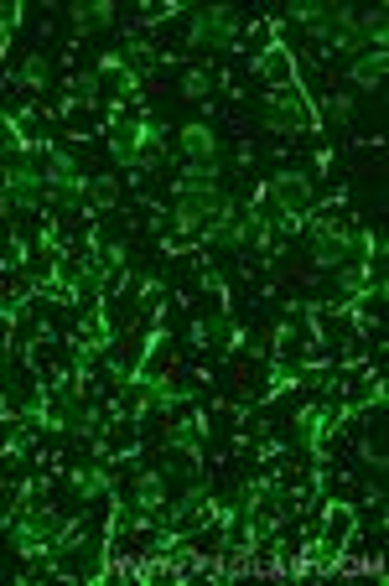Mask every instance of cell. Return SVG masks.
<instances>
[{
  "instance_id": "1",
  "label": "cell",
  "mask_w": 389,
  "mask_h": 586,
  "mask_svg": "<svg viewBox=\"0 0 389 586\" xmlns=\"http://www.w3.org/2000/svg\"><path fill=\"white\" fill-rule=\"evenodd\" d=\"M255 120L259 130H270V135H323V110H317V99L307 89H291V83H265V94L255 104Z\"/></svg>"
},
{
  "instance_id": "2",
  "label": "cell",
  "mask_w": 389,
  "mask_h": 586,
  "mask_svg": "<svg viewBox=\"0 0 389 586\" xmlns=\"http://www.w3.org/2000/svg\"><path fill=\"white\" fill-rule=\"evenodd\" d=\"M68 514H58V508L48 504H27L17 508L11 519H6V539H11V550H17V560H27V566H42L52 550V539H58V529H63Z\"/></svg>"
},
{
  "instance_id": "3",
  "label": "cell",
  "mask_w": 389,
  "mask_h": 586,
  "mask_svg": "<svg viewBox=\"0 0 389 586\" xmlns=\"http://www.w3.org/2000/svg\"><path fill=\"white\" fill-rule=\"evenodd\" d=\"M307 244H311V265L317 270H338L348 260H358V223L342 213H307Z\"/></svg>"
},
{
  "instance_id": "4",
  "label": "cell",
  "mask_w": 389,
  "mask_h": 586,
  "mask_svg": "<svg viewBox=\"0 0 389 586\" xmlns=\"http://www.w3.org/2000/svg\"><path fill=\"white\" fill-rule=\"evenodd\" d=\"M338 411H332V400H307L301 411L291 415V436H286V446L291 452H301V457H311V467H327L332 462V436H338Z\"/></svg>"
},
{
  "instance_id": "5",
  "label": "cell",
  "mask_w": 389,
  "mask_h": 586,
  "mask_svg": "<svg viewBox=\"0 0 389 586\" xmlns=\"http://www.w3.org/2000/svg\"><path fill=\"white\" fill-rule=\"evenodd\" d=\"M244 37V17L239 6H224V0H208V6H187V48H218L234 52Z\"/></svg>"
},
{
  "instance_id": "6",
  "label": "cell",
  "mask_w": 389,
  "mask_h": 586,
  "mask_svg": "<svg viewBox=\"0 0 389 586\" xmlns=\"http://www.w3.org/2000/svg\"><path fill=\"white\" fill-rule=\"evenodd\" d=\"M104 130H110V135H104V141H110V156L120 161L125 172L135 166L141 151H162V156H166V145H172V141H166V125L156 120V114H146V110L130 114V120L110 114V125H104Z\"/></svg>"
},
{
  "instance_id": "7",
  "label": "cell",
  "mask_w": 389,
  "mask_h": 586,
  "mask_svg": "<svg viewBox=\"0 0 389 586\" xmlns=\"http://www.w3.org/2000/svg\"><path fill=\"white\" fill-rule=\"evenodd\" d=\"M162 452H177L187 462V477H203V467H208V415L187 411L182 421H166Z\"/></svg>"
},
{
  "instance_id": "8",
  "label": "cell",
  "mask_w": 389,
  "mask_h": 586,
  "mask_svg": "<svg viewBox=\"0 0 389 586\" xmlns=\"http://www.w3.org/2000/svg\"><path fill=\"white\" fill-rule=\"evenodd\" d=\"M265 203L270 213H296V219H307L311 208H317V176L301 172V166H286L265 182Z\"/></svg>"
},
{
  "instance_id": "9",
  "label": "cell",
  "mask_w": 389,
  "mask_h": 586,
  "mask_svg": "<svg viewBox=\"0 0 389 586\" xmlns=\"http://www.w3.org/2000/svg\"><path fill=\"white\" fill-rule=\"evenodd\" d=\"M172 151H177L187 166H213V161H224V141H218V130H213L208 120H187V125H177Z\"/></svg>"
},
{
  "instance_id": "10",
  "label": "cell",
  "mask_w": 389,
  "mask_h": 586,
  "mask_svg": "<svg viewBox=\"0 0 389 586\" xmlns=\"http://www.w3.org/2000/svg\"><path fill=\"white\" fill-rule=\"evenodd\" d=\"M68 493L79 498L83 508L89 504H99V498H110V493H120V477H114V467L110 462H79L73 473H68Z\"/></svg>"
},
{
  "instance_id": "11",
  "label": "cell",
  "mask_w": 389,
  "mask_h": 586,
  "mask_svg": "<svg viewBox=\"0 0 389 586\" xmlns=\"http://www.w3.org/2000/svg\"><path fill=\"white\" fill-rule=\"evenodd\" d=\"M94 73H99V83L110 89V99H114V104H125V99H135L141 89H146V79H141V73H130V68H125L120 48H104V52H99V58H94Z\"/></svg>"
},
{
  "instance_id": "12",
  "label": "cell",
  "mask_w": 389,
  "mask_h": 586,
  "mask_svg": "<svg viewBox=\"0 0 389 586\" xmlns=\"http://www.w3.org/2000/svg\"><path fill=\"white\" fill-rule=\"evenodd\" d=\"M166 483H172V477L162 473V467H141V473L130 477V504L141 508V514H156V519H162V508H166V498H172V488H166Z\"/></svg>"
},
{
  "instance_id": "13",
  "label": "cell",
  "mask_w": 389,
  "mask_h": 586,
  "mask_svg": "<svg viewBox=\"0 0 389 586\" xmlns=\"http://www.w3.org/2000/svg\"><path fill=\"white\" fill-rule=\"evenodd\" d=\"M280 21L301 27V32H307L311 42H327V37H332V0H291Z\"/></svg>"
},
{
  "instance_id": "14",
  "label": "cell",
  "mask_w": 389,
  "mask_h": 586,
  "mask_svg": "<svg viewBox=\"0 0 389 586\" xmlns=\"http://www.w3.org/2000/svg\"><path fill=\"white\" fill-rule=\"evenodd\" d=\"M17 89H27L32 99H42V94H52V89H58V68H52V52L32 48L27 58H21V63H17Z\"/></svg>"
},
{
  "instance_id": "15",
  "label": "cell",
  "mask_w": 389,
  "mask_h": 586,
  "mask_svg": "<svg viewBox=\"0 0 389 586\" xmlns=\"http://www.w3.org/2000/svg\"><path fill=\"white\" fill-rule=\"evenodd\" d=\"M68 21H73V32H79V37L114 32L120 6H114V0H79V6H68Z\"/></svg>"
},
{
  "instance_id": "16",
  "label": "cell",
  "mask_w": 389,
  "mask_h": 586,
  "mask_svg": "<svg viewBox=\"0 0 389 586\" xmlns=\"http://www.w3.org/2000/svg\"><path fill=\"white\" fill-rule=\"evenodd\" d=\"M385 73H389V52H358L342 63V79L354 83L358 94H379L385 89Z\"/></svg>"
},
{
  "instance_id": "17",
  "label": "cell",
  "mask_w": 389,
  "mask_h": 586,
  "mask_svg": "<svg viewBox=\"0 0 389 586\" xmlns=\"http://www.w3.org/2000/svg\"><path fill=\"white\" fill-rule=\"evenodd\" d=\"M265 358H270V368H265V390H259V400L255 405H276L280 395H286V390H296V384L307 380V368L301 364H291V358H286V353H265Z\"/></svg>"
},
{
  "instance_id": "18",
  "label": "cell",
  "mask_w": 389,
  "mask_h": 586,
  "mask_svg": "<svg viewBox=\"0 0 389 586\" xmlns=\"http://www.w3.org/2000/svg\"><path fill=\"white\" fill-rule=\"evenodd\" d=\"M218 188H224V182H218ZM208 198H172V244H182V239H187V244H193L197 239V229H203V219H208Z\"/></svg>"
},
{
  "instance_id": "19",
  "label": "cell",
  "mask_w": 389,
  "mask_h": 586,
  "mask_svg": "<svg viewBox=\"0 0 389 586\" xmlns=\"http://www.w3.org/2000/svg\"><path fill=\"white\" fill-rule=\"evenodd\" d=\"M120 58H125V68H130V73H141V79H151L156 68H166V52H156L146 37H125Z\"/></svg>"
},
{
  "instance_id": "20",
  "label": "cell",
  "mask_w": 389,
  "mask_h": 586,
  "mask_svg": "<svg viewBox=\"0 0 389 586\" xmlns=\"http://www.w3.org/2000/svg\"><path fill=\"white\" fill-rule=\"evenodd\" d=\"M120 203V176L114 172H89V208L94 213H110Z\"/></svg>"
},
{
  "instance_id": "21",
  "label": "cell",
  "mask_w": 389,
  "mask_h": 586,
  "mask_svg": "<svg viewBox=\"0 0 389 586\" xmlns=\"http://www.w3.org/2000/svg\"><path fill=\"white\" fill-rule=\"evenodd\" d=\"M27 21V0H0V63L11 58V37Z\"/></svg>"
},
{
  "instance_id": "22",
  "label": "cell",
  "mask_w": 389,
  "mask_h": 586,
  "mask_svg": "<svg viewBox=\"0 0 389 586\" xmlns=\"http://www.w3.org/2000/svg\"><path fill=\"white\" fill-rule=\"evenodd\" d=\"M187 17V0H151L146 11H135V27H166Z\"/></svg>"
},
{
  "instance_id": "23",
  "label": "cell",
  "mask_w": 389,
  "mask_h": 586,
  "mask_svg": "<svg viewBox=\"0 0 389 586\" xmlns=\"http://www.w3.org/2000/svg\"><path fill=\"white\" fill-rule=\"evenodd\" d=\"M358 260H364V265H373V270H385V260H389L385 229H358Z\"/></svg>"
},
{
  "instance_id": "24",
  "label": "cell",
  "mask_w": 389,
  "mask_h": 586,
  "mask_svg": "<svg viewBox=\"0 0 389 586\" xmlns=\"http://www.w3.org/2000/svg\"><path fill=\"white\" fill-rule=\"evenodd\" d=\"M32 254H37L32 239L21 234V229H11V234H6V254H0V270H27L32 265Z\"/></svg>"
},
{
  "instance_id": "25",
  "label": "cell",
  "mask_w": 389,
  "mask_h": 586,
  "mask_svg": "<svg viewBox=\"0 0 389 586\" xmlns=\"http://www.w3.org/2000/svg\"><path fill=\"white\" fill-rule=\"evenodd\" d=\"M208 83H213L208 63H187V68H182V94H187V99H208L213 94Z\"/></svg>"
},
{
  "instance_id": "26",
  "label": "cell",
  "mask_w": 389,
  "mask_h": 586,
  "mask_svg": "<svg viewBox=\"0 0 389 586\" xmlns=\"http://www.w3.org/2000/svg\"><path fill=\"white\" fill-rule=\"evenodd\" d=\"M130 296H135V306H141V312H146V306H156V296H162V275H135V281H130Z\"/></svg>"
},
{
  "instance_id": "27",
  "label": "cell",
  "mask_w": 389,
  "mask_h": 586,
  "mask_svg": "<svg viewBox=\"0 0 389 586\" xmlns=\"http://www.w3.org/2000/svg\"><path fill=\"white\" fill-rule=\"evenodd\" d=\"M125 254H130L125 239H104V254H99V260H104L110 270H130V265H125Z\"/></svg>"
},
{
  "instance_id": "28",
  "label": "cell",
  "mask_w": 389,
  "mask_h": 586,
  "mask_svg": "<svg viewBox=\"0 0 389 586\" xmlns=\"http://www.w3.org/2000/svg\"><path fill=\"white\" fill-rule=\"evenodd\" d=\"M332 114H338V125L354 120V94H348V89H332Z\"/></svg>"
}]
</instances>
